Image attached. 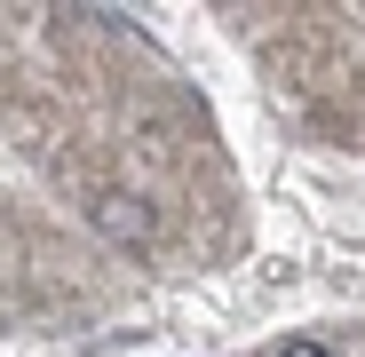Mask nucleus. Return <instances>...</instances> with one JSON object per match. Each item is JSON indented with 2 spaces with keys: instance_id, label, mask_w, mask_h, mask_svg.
<instances>
[{
  "instance_id": "nucleus-1",
  "label": "nucleus",
  "mask_w": 365,
  "mask_h": 357,
  "mask_svg": "<svg viewBox=\"0 0 365 357\" xmlns=\"http://www.w3.org/2000/svg\"><path fill=\"white\" fill-rule=\"evenodd\" d=\"M96 222H103L111 238H143V230H151V214H143V199H119V191H111V199L96 207Z\"/></svg>"
},
{
  "instance_id": "nucleus-2",
  "label": "nucleus",
  "mask_w": 365,
  "mask_h": 357,
  "mask_svg": "<svg viewBox=\"0 0 365 357\" xmlns=\"http://www.w3.org/2000/svg\"><path fill=\"white\" fill-rule=\"evenodd\" d=\"M286 357H334V349H318V341H294V349H286Z\"/></svg>"
}]
</instances>
